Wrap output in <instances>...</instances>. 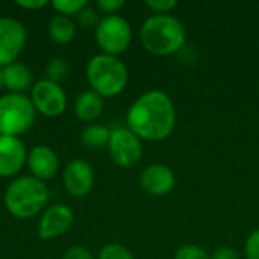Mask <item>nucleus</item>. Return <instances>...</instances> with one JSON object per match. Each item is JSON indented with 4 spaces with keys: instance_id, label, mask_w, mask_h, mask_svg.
Listing matches in <instances>:
<instances>
[{
    "instance_id": "nucleus-13",
    "label": "nucleus",
    "mask_w": 259,
    "mask_h": 259,
    "mask_svg": "<svg viewBox=\"0 0 259 259\" xmlns=\"http://www.w3.org/2000/svg\"><path fill=\"white\" fill-rule=\"evenodd\" d=\"M71 223L73 211L67 205H53L44 212L39 222V237L42 240H52L55 237H59L68 231Z\"/></svg>"
},
{
    "instance_id": "nucleus-8",
    "label": "nucleus",
    "mask_w": 259,
    "mask_h": 259,
    "mask_svg": "<svg viewBox=\"0 0 259 259\" xmlns=\"http://www.w3.org/2000/svg\"><path fill=\"white\" fill-rule=\"evenodd\" d=\"M32 103L33 108L41 114L47 117H56L64 112L67 99L65 93L58 83L42 79L36 82L32 90Z\"/></svg>"
},
{
    "instance_id": "nucleus-20",
    "label": "nucleus",
    "mask_w": 259,
    "mask_h": 259,
    "mask_svg": "<svg viewBox=\"0 0 259 259\" xmlns=\"http://www.w3.org/2000/svg\"><path fill=\"white\" fill-rule=\"evenodd\" d=\"M173 259H211V255L197 244H184L176 250Z\"/></svg>"
},
{
    "instance_id": "nucleus-16",
    "label": "nucleus",
    "mask_w": 259,
    "mask_h": 259,
    "mask_svg": "<svg viewBox=\"0 0 259 259\" xmlns=\"http://www.w3.org/2000/svg\"><path fill=\"white\" fill-rule=\"evenodd\" d=\"M3 73V85L11 91H24L32 83V74L27 67L18 62H12L5 67Z\"/></svg>"
},
{
    "instance_id": "nucleus-19",
    "label": "nucleus",
    "mask_w": 259,
    "mask_h": 259,
    "mask_svg": "<svg viewBox=\"0 0 259 259\" xmlns=\"http://www.w3.org/2000/svg\"><path fill=\"white\" fill-rule=\"evenodd\" d=\"M46 74H47V80L50 82H61L62 79L67 77L68 74V64L64 58H55L49 62V65L46 67Z\"/></svg>"
},
{
    "instance_id": "nucleus-11",
    "label": "nucleus",
    "mask_w": 259,
    "mask_h": 259,
    "mask_svg": "<svg viewBox=\"0 0 259 259\" xmlns=\"http://www.w3.org/2000/svg\"><path fill=\"white\" fill-rule=\"evenodd\" d=\"M64 184L67 191L74 197L87 196L94 185V173L88 162L82 159L71 161L64 171Z\"/></svg>"
},
{
    "instance_id": "nucleus-6",
    "label": "nucleus",
    "mask_w": 259,
    "mask_h": 259,
    "mask_svg": "<svg viewBox=\"0 0 259 259\" xmlns=\"http://www.w3.org/2000/svg\"><path fill=\"white\" fill-rule=\"evenodd\" d=\"M96 41L106 55L117 56L127 50L132 41L131 24L120 15H106L96 27Z\"/></svg>"
},
{
    "instance_id": "nucleus-25",
    "label": "nucleus",
    "mask_w": 259,
    "mask_h": 259,
    "mask_svg": "<svg viewBox=\"0 0 259 259\" xmlns=\"http://www.w3.org/2000/svg\"><path fill=\"white\" fill-rule=\"evenodd\" d=\"M77 21H79V24L80 26H83V27H97V24H99V17H97V14H96V11L94 9H91V8H83L79 14H77Z\"/></svg>"
},
{
    "instance_id": "nucleus-22",
    "label": "nucleus",
    "mask_w": 259,
    "mask_h": 259,
    "mask_svg": "<svg viewBox=\"0 0 259 259\" xmlns=\"http://www.w3.org/2000/svg\"><path fill=\"white\" fill-rule=\"evenodd\" d=\"M53 8L56 11H59L61 14L67 15H73V14H79L83 8L88 6L87 0H55Z\"/></svg>"
},
{
    "instance_id": "nucleus-12",
    "label": "nucleus",
    "mask_w": 259,
    "mask_h": 259,
    "mask_svg": "<svg viewBox=\"0 0 259 259\" xmlns=\"http://www.w3.org/2000/svg\"><path fill=\"white\" fill-rule=\"evenodd\" d=\"M26 161V147L18 137L0 135V176L18 173Z\"/></svg>"
},
{
    "instance_id": "nucleus-4",
    "label": "nucleus",
    "mask_w": 259,
    "mask_h": 259,
    "mask_svg": "<svg viewBox=\"0 0 259 259\" xmlns=\"http://www.w3.org/2000/svg\"><path fill=\"white\" fill-rule=\"evenodd\" d=\"M47 197V188L39 179L23 176L8 187L5 205L12 215L18 219H30L42 209Z\"/></svg>"
},
{
    "instance_id": "nucleus-28",
    "label": "nucleus",
    "mask_w": 259,
    "mask_h": 259,
    "mask_svg": "<svg viewBox=\"0 0 259 259\" xmlns=\"http://www.w3.org/2000/svg\"><path fill=\"white\" fill-rule=\"evenodd\" d=\"M64 259H94L93 258V253L88 250V249H85V247H82V246H74V247H71V249H68L67 252H65V256Z\"/></svg>"
},
{
    "instance_id": "nucleus-9",
    "label": "nucleus",
    "mask_w": 259,
    "mask_h": 259,
    "mask_svg": "<svg viewBox=\"0 0 259 259\" xmlns=\"http://www.w3.org/2000/svg\"><path fill=\"white\" fill-rule=\"evenodd\" d=\"M26 42L23 24L14 18H0V65H9L21 53Z\"/></svg>"
},
{
    "instance_id": "nucleus-15",
    "label": "nucleus",
    "mask_w": 259,
    "mask_h": 259,
    "mask_svg": "<svg viewBox=\"0 0 259 259\" xmlns=\"http://www.w3.org/2000/svg\"><path fill=\"white\" fill-rule=\"evenodd\" d=\"M74 112L82 121H93L103 112V99L96 91L82 93L74 103Z\"/></svg>"
},
{
    "instance_id": "nucleus-18",
    "label": "nucleus",
    "mask_w": 259,
    "mask_h": 259,
    "mask_svg": "<svg viewBox=\"0 0 259 259\" xmlns=\"http://www.w3.org/2000/svg\"><path fill=\"white\" fill-rule=\"evenodd\" d=\"M49 33H50V36H52V39L55 42H58V44H67V42H70L74 38L76 27L71 23V20H68V17H65V15H56L50 21Z\"/></svg>"
},
{
    "instance_id": "nucleus-21",
    "label": "nucleus",
    "mask_w": 259,
    "mask_h": 259,
    "mask_svg": "<svg viewBox=\"0 0 259 259\" xmlns=\"http://www.w3.org/2000/svg\"><path fill=\"white\" fill-rule=\"evenodd\" d=\"M99 259H134V255L124 246L118 243H111L100 250Z\"/></svg>"
},
{
    "instance_id": "nucleus-27",
    "label": "nucleus",
    "mask_w": 259,
    "mask_h": 259,
    "mask_svg": "<svg viewBox=\"0 0 259 259\" xmlns=\"http://www.w3.org/2000/svg\"><path fill=\"white\" fill-rule=\"evenodd\" d=\"M211 259H240V253L234 247L223 246V247H219L212 252Z\"/></svg>"
},
{
    "instance_id": "nucleus-5",
    "label": "nucleus",
    "mask_w": 259,
    "mask_h": 259,
    "mask_svg": "<svg viewBox=\"0 0 259 259\" xmlns=\"http://www.w3.org/2000/svg\"><path fill=\"white\" fill-rule=\"evenodd\" d=\"M35 121L32 100L21 94L0 97V135L18 137L30 129Z\"/></svg>"
},
{
    "instance_id": "nucleus-17",
    "label": "nucleus",
    "mask_w": 259,
    "mask_h": 259,
    "mask_svg": "<svg viewBox=\"0 0 259 259\" xmlns=\"http://www.w3.org/2000/svg\"><path fill=\"white\" fill-rule=\"evenodd\" d=\"M111 138V131L102 124H90L82 131V143L91 150H100L108 147Z\"/></svg>"
},
{
    "instance_id": "nucleus-29",
    "label": "nucleus",
    "mask_w": 259,
    "mask_h": 259,
    "mask_svg": "<svg viewBox=\"0 0 259 259\" xmlns=\"http://www.w3.org/2000/svg\"><path fill=\"white\" fill-rule=\"evenodd\" d=\"M17 5L21 8H27V9H39L42 6H46L47 2L46 0H29V2L27 0H18Z\"/></svg>"
},
{
    "instance_id": "nucleus-14",
    "label": "nucleus",
    "mask_w": 259,
    "mask_h": 259,
    "mask_svg": "<svg viewBox=\"0 0 259 259\" xmlns=\"http://www.w3.org/2000/svg\"><path fill=\"white\" fill-rule=\"evenodd\" d=\"M29 168L33 173V176L39 181L52 179L58 171V158L55 152L49 147L38 146L30 150L27 156Z\"/></svg>"
},
{
    "instance_id": "nucleus-23",
    "label": "nucleus",
    "mask_w": 259,
    "mask_h": 259,
    "mask_svg": "<svg viewBox=\"0 0 259 259\" xmlns=\"http://www.w3.org/2000/svg\"><path fill=\"white\" fill-rule=\"evenodd\" d=\"M244 255L246 259H259V228L247 237L244 244Z\"/></svg>"
},
{
    "instance_id": "nucleus-2",
    "label": "nucleus",
    "mask_w": 259,
    "mask_h": 259,
    "mask_svg": "<svg viewBox=\"0 0 259 259\" xmlns=\"http://www.w3.org/2000/svg\"><path fill=\"white\" fill-rule=\"evenodd\" d=\"M140 39L149 53L155 56H170L184 47L187 30L171 14H153L143 23Z\"/></svg>"
},
{
    "instance_id": "nucleus-24",
    "label": "nucleus",
    "mask_w": 259,
    "mask_h": 259,
    "mask_svg": "<svg viewBox=\"0 0 259 259\" xmlns=\"http://www.w3.org/2000/svg\"><path fill=\"white\" fill-rule=\"evenodd\" d=\"M146 6L155 14H168L178 6V2L176 0H149L146 2Z\"/></svg>"
},
{
    "instance_id": "nucleus-30",
    "label": "nucleus",
    "mask_w": 259,
    "mask_h": 259,
    "mask_svg": "<svg viewBox=\"0 0 259 259\" xmlns=\"http://www.w3.org/2000/svg\"><path fill=\"white\" fill-rule=\"evenodd\" d=\"M2 87H3V73L0 70V90H2Z\"/></svg>"
},
{
    "instance_id": "nucleus-10",
    "label": "nucleus",
    "mask_w": 259,
    "mask_h": 259,
    "mask_svg": "<svg viewBox=\"0 0 259 259\" xmlns=\"http://www.w3.org/2000/svg\"><path fill=\"white\" fill-rule=\"evenodd\" d=\"M140 182L147 194L162 197L173 191L176 185V175L165 164H150L143 170Z\"/></svg>"
},
{
    "instance_id": "nucleus-3",
    "label": "nucleus",
    "mask_w": 259,
    "mask_h": 259,
    "mask_svg": "<svg viewBox=\"0 0 259 259\" xmlns=\"http://www.w3.org/2000/svg\"><path fill=\"white\" fill-rule=\"evenodd\" d=\"M87 77L93 91L102 97H115L129 80L127 67L117 56L100 53L91 58L87 65Z\"/></svg>"
},
{
    "instance_id": "nucleus-1",
    "label": "nucleus",
    "mask_w": 259,
    "mask_h": 259,
    "mask_svg": "<svg viewBox=\"0 0 259 259\" xmlns=\"http://www.w3.org/2000/svg\"><path fill=\"white\" fill-rule=\"evenodd\" d=\"M126 123L140 140L164 141L176 127L175 102L167 93L150 90L131 105Z\"/></svg>"
},
{
    "instance_id": "nucleus-7",
    "label": "nucleus",
    "mask_w": 259,
    "mask_h": 259,
    "mask_svg": "<svg viewBox=\"0 0 259 259\" xmlns=\"http://www.w3.org/2000/svg\"><path fill=\"white\" fill-rule=\"evenodd\" d=\"M108 150L114 164L121 168H132L143 158V143L127 126L111 131Z\"/></svg>"
},
{
    "instance_id": "nucleus-26",
    "label": "nucleus",
    "mask_w": 259,
    "mask_h": 259,
    "mask_svg": "<svg viewBox=\"0 0 259 259\" xmlns=\"http://www.w3.org/2000/svg\"><path fill=\"white\" fill-rule=\"evenodd\" d=\"M123 6H124L123 0H99L97 2V8L108 15H115V12L120 11Z\"/></svg>"
}]
</instances>
